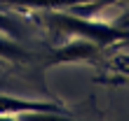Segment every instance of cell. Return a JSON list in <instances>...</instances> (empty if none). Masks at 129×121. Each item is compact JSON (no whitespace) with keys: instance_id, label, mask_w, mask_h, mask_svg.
<instances>
[{"instance_id":"1","label":"cell","mask_w":129,"mask_h":121,"mask_svg":"<svg viewBox=\"0 0 129 121\" xmlns=\"http://www.w3.org/2000/svg\"><path fill=\"white\" fill-rule=\"evenodd\" d=\"M47 21L54 28L63 30V33H73V35H80L85 40H92L96 44H108V42H115V40H122V37H129V33L120 28H108L103 24H94V21H85V19H78L73 14H66V12H52Z\"/></svg>"},{"instance_id":"2","label":"cell","mask_w":129,"mask_h":121,"mask_svg":"<svg viewBox=\"0 0 129 121\" xmlns=\"http://www.w3.org/2000/svg\"><path fill=\"white\" fill-rule=\"evenodd\" d=\"M59 110L61 107H56L52 102H31V100L0 96V114H10V112H17V114H24V112H59Z\"/></svg>"},{"instance_id":"3","label":"cell","mask_w":129,"mask_h":121,"mask_svg":"<svg viewBox=\"0 0 129 121\" xmlns=\"http://www.w3.org/2000/svg\"><path fill=\"white\" fill-rule=\"evenodd\" d=\"M3 2H14V5H26V7H38V10H56V7H73L87 0H3Z\"/></svg>"},{"instance_id":"4","label":"cell","mask_w":129,"mask_h":121,"mask_svg":"<svg viewBox=\"0 0 129 121\" xmlns=\"http://www.w3.org/2000/svg\"><path fill=\"white\" fill-rule=\"evenodd\" d=\"M24 121H73V119L59 116L56 112H24Z\"/></svg>"},{"instance_id":"5","label":"cell","mask_w":129,"mask_h":121,"mask_svg":"<svg viewBox=\"0 0 129 121\" xmlns=\"http://www.w3.org/2000/svg\"><path fill=\"white\" fill-rule=\"evenodd\" d=\"M0 121H14V119H10L7 114H0Z\"/></svg>"},{"instance_id":"6","label":"cell","mask_w":129,"mask_h":121,"mask_svg":"<svg viewBox=\"0 0 129 121\" xmlns=\"http://www.w3.org/2000/svg\"><path fill=\"white\" fill-rule=\"evenodd\" d=\"M124 70H127V72H129V65H124Z\"/></svg>"}]
</instances>
